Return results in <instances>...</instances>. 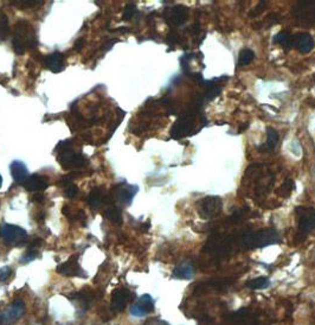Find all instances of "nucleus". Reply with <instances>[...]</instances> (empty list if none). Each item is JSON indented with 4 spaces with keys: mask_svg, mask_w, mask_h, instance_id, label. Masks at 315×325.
I'll use <instances>...</instances> for the list:
<instances>
[{
    "mask_svg": "<svg viewBox=\"0 0 315 325\" xmlns=\"http://www.w3.org/2000/svg\"><path fill=\"white\" fill-rule=\"evenodd\" d=\"M279 143V133L273 127H267V140L259 147L261 152H271Z\"/></svg>",
    "mask_w": 315,
    "mask_h": 325,
    "instance_id": "18",
    "label": "nucleus"
},
{
    "mask_svg": "<svg viewBox=\"0 0 315 325\" xmlns=\"http://www.w3.org/2000/svg\"><path fill=\"white\" fill-rule=\"evenodd\" d=\"M36 221H38L39 223H42L44 221V214H41L39 216H36Z\"/></svg>",
    "mask_w": 315,
    "mask_h": 325,
    "instance_id": "38",
    "label": "nucleus"
},
{
    "mask_svg": "<svg viewBox=\"0 0 315 325\" xmlns=\"http://www.w3.org/2000/svg\"><path fill=\"white\" fill-rule=\"evenodd\" d=\"M199 109V107L194 105L192 109L179 116V119L174 122L172 129H171V137L174 139H180L197 133L193 128L196 127L197 115H198Z\"/></svg>",
    "mask_w": 315,
    "mask_h": 325,
    "instance_id": "3",
    "label": "nucleus"
},
{
    "mask_svg": "<svg viewBox=\"0 0 315 325\" xmlns=\"http://www.w3.org/2000/svg\"><path fill=\"white\" fill-rule=\"evenodd\" d=\"M0 234H2V228H0Z\"/></svg>",
    "mask_w": 315,
    "mask_h": 325,
    "instance_id": "42",
    "label": "nucleus"
},
{
    "mask_svg": "<svg viewBox=\"0 0 315 325\" xmlns=\"http://www.w3.org/2000/svg\"><path fill=\"white\" fill-rule=\"evenodd\" d=\"M10 3H11V5L17 6L19 9H31L42 5L44 2H38V0H15V2Z\"/></svg>",
    "mask_w": 315,
    "mask_h": 325,
    "instance_id": "26",
    "label": "nucleus"
},
{
    "mask_svg": "<svg viewBox=\"0 0 315 325\" xmlns=\"http://www.w3.org/2000/svg\"><path fill=\"white\" fill-rule=\"evenodd\" d=\"M5 323V320H4V318H3L2 314H0V325H3Z\"/></svg>",
    "mask_w": 315,
    "mask_h": 325,
    "instance_id": "40",
    "label": "nucleus"
},
{
    "mask_svg": "<svg viewBox=\"0 0 315 325\" xmlns=\"http://www.w3.org/2000/svg\"><path fill=\"white\" fill-rule=\"evenodd\" d=\"M294 189H295V184L293 180L286 179L282 185L279 187V190H277V195L283 197V199H286V197L290 196V193L293 192Z\"/></svg>",
    "mask_w": 315,
    "mask_h": 325,
    "instance_id": "25",
    "label": "nucleus"
},
{
    "mask_svg": "<svg viewBox=\"0 0 315 325\" xmlns=\"http://www.w3.org/2000/svg\"><path fill=\"white\" fill-rule=\"evenodd\" d=\"M146 325H170L167 324L166 321H162V320H155V321H152V323H148Z\"/></svg>",
    "mask_w": 315,
    "mask_h": 325,
    "instance_id": "37",
    "label": "nucleus"
},
{
    "mask_svg": "<svg viewBox=\"0 0 315 325\" xmlns=\"http://www.w3.org/2000/svg\"><path fill=\"white\" fill-rule=\"evenodd\" d=\"M314 79H315V75H314Z\"/></svg>",
    "mask_w": 315,
    "mask_h": 325,
    "instance_id": "43",
    "label": "nucleus"
},
{
    "mask_svg": "<svg viewBox=\"0 0 315 325\" xmlns=\"http://www.w3.org/2000/svg\"><path fill=\"white\" fill-rule=\"evenodd\" d=\"M267 8V2H260L259 4L255 6V9H253V11L250 12V17H256L262 13L264 10Z\"/></svg>",
    "mask_w": 315,
    "mask_h": 325,
    "instance_id": "31",
    "label": "nucleus"
},
{
    "mask_svg": "<svg viewBox=\"0 0 315 325\" xmlns=\"http://www.w3.org/2000/svg\"><path fill=\"white\" fill-rule=\"evenodd\" d=\"M154 311V301L149 294H143L133 305L130 312L135 317H142Z\"/></svg>",
    "mask_w": 315,
    "mask_h": 325,
    "instance_id": "9",
    "label": "nucleus"
},
{
    "mask_svg": "<svg viewBox=\"0 0 315 325\" xmlns=\"http://www.w3.org/2000/svg\"><path fill=\"white\" fill-rule=\"evenodd\" d=\"M10 33L9 18L4 12L0 10V41H5Z\"/></svg>",
    "mask_w": 315,
    "mask_h": 325,
    "instance_id": "24",
    "label": "nucleus"
},
{
    "mask_svg": "<svg viewBox=\"0 0 315 325\" xmlns=\"http://www.w3.org/2000/svg\"><path fill=\"white\" fill-rule=\"evenodd\" d=\"M24 311H25V305L23 303V300L16 299L12 303L11 306H10L9 309L2 314V316L4 318L5 323H8V321L9 323H12V321L18 319V318H21L22 314L24 313Z\"/></svg>",
    "mask_w": 315,
    "mask_h": 325,
    "instance_id": "12",
    "label": "nucleus"
},
{
    "mask_svg": "<svg viewBox=\"0 0 315 325\" xmlns=\"http://www.w3.org/2000/svg\"><path fill=\"white\" fill-rule=\"evenodd\" d=\"M45 66L52 73H61L64 69V57L61 52H52L45 57Z\"/></svg>",
    "mask_w": 315,
    "mask_h": 325,
    "instance_id": "16",
    "label": "nucleus"
},
{
    "mask_svg": "<svg viewBox=\"0 0 315 325\" xmlns=\"http://www.w3.org/2000/svg\"><path fill=\"white\" fill-rule=\"evenodd\" d=\"M2 186H3V177L0 175V189H2Z\"/></svg>",
    "mask_w": 315,
    "mask_h": 325,
    "instance_id": "41",
    "label": "nucleus"
},
{
    "mask_svg": "<svg viewBox=\"0 0 315 325\" xmlns=\"http://www.w3.org/2000/svg\"><path fill=\"white\" fill-rule=\"evenodd\" d=\"M269 284H270V281H269V279H268V278L259 277V278H254V279L248 281L247 286L251 290H262V289H266V287L269 286Z\"/></svg>",
    "mask_w": 315,
    "mask_h": 325,
    "instance_id": "22",
    "label": "nucleus"
},
{
    "mask_svg": "<svg viewBox=\"0 0 315 325\" xmlns=\"http://www.w3.org/2000/svg\"><path fill=\"white\" fill-rule=\"evenodd\" d=\"M296 214L299 215V233L296 237L299 241H302L307 234L315 228V209L299 207Z\"/></svg>",
    "mask_w": 315,
    "mask_h": 325,
    "instance_id": "5",
    "label": "nucleus"
},
{
    "mask_svg": "<svg viewBox=\"0 0 315 325\" xmlns=\"http://www.w3.org/2000/svg\"><path fill=\"white\" fill-rule=\"evenodd\" d=\"M108 202H109V197L106 196L100 187H95V189H93L92 191H90L88 197H87V203H88V206L92 208L93 210L99 209L100 207L103 206L105 203H108Z\"/></svg>",
    "mask_w": 315,
    "mask_h": 325,
    "instance_id": "15",
    "label": "nucleus"
},
{
    "mask_svg": "<svg viewBox=\"0 0 315 325\" xmlns=\"http://www.w3.org/2000/svg\"><path fill=\"white\" fill-rule=\"evenodd\" d=\"M173 277L176 279H191L194 276V269L191 265H180V266L176 267L173 271Z\"/></svg>",
    "mask_w": 315,
    "mask_h": 325,
    "instance_id": "21",
    "label": "nucleus"
},
{
    "mask_svg": "<svg viewBox=\"0 0 315 325\" xmlns=\"http://www.w3.org/2000/svg\"><path fill=\"white\" fill-rule=\"evenodd\" d=\"M149 226H150L149 222H147L146 224H143V226H142V230H143V232H147V230H148Z\"/></svg>",
    "mask_w": 315,
    "mask_h": 325,
    "instance_id": "39",
    "label": "nucleus"
},
{
    "mask_svg": "<svg viewBox=\"0 0 315 325\" xmlns=\"http://www.w3.org/2000/svg\"><path fill=\"white\" fill-rule=\"evenodd\" d=\"M64 192H65V195L69 197V199H73V197H76L77 193H78V187H77V185H75V184L69 183V184H66Z\"/></svg>",
    "mask_w": 315,
    "mask_h": 325,
    "instance_id": "30",
    "label": "nucleus"
},
{
    "mask_svg": "<svg viewBox=\"0 0 315 325\" xmlns=\"http://www.w3.org/2000/svg\"><path fill=\"white\" fill-rule=\"evenodd\" d=\"M117 197H119V201L125 206H128V204L132 203L134 196L136 195L137 192V186L135 185H121L117 186Z\"/></svg>",
    "mask_w": 315,
    "mask_h": 325,
    "instance_id": "19",
    "label": "nucleus"
},
{
    "mask_svg": "<svg viewBox=\"0 0 315 325\" xmlns=\"http://www.w3.org/2000/svg\"><path fill=\"white\" fill-rule=\"evenodd\" d=\"M130 299V293L128 290L120 287L116 289L112 294V301H110V307L115 312H120V311L125 310V307L128 304Z\"/></svg>",
    "mask_w": 315,
    "mask_h": 325,
    "instance_id": "11",
    "label": "nucleus"
},
{
    "mask_svg": "<svg viewBox=\"0 0 315 325\" xmlns=\"http://www.w3.org/2000/svg\"><path fill=\"white\" fill-rule=\"evenodd\" d=\"M280 240V234L275 229H262L237 236V244L246 248H263L277 243Z\"/></svg>",
    "mask_w": 315,
    "mask_h": 325,
    "instance_id": "2",
    "label": "nucleus"
},
{
    "mask_svg": "<svg viewBox=\"0 0 315 325\" xmlns=\"http://www.w3.org/2000/svg\"><path fill=\"white\" fill-rule=\"evenodd\" d=\"M59 163L63 166V169H77V167L85 166L87 163V158L82 153H77L70 147H64L59 153Z\"/></svg>",
    "mask_w": 315,
    "mask_h": 325,
    "instance_id": "6",
    "label": "nucleus"
},
{
    "mask_svg": "<svg viewBox=\"0 0 315 325\" xmlns=\"http://www.w3.org/2000/svg\"><path fill=\"white\" fill-rule=\"evenodd\" d=\"M274 42L279 43V44L282 45L284 49L289 50L291 46L294 45V36L291 35L290 31L284 30V31H281L277 33V35H275Z\"/></svg>",
    "mask_w": 315,
    "mask_h": 325,
    "instance_id": "20",
    "label": "nucleus"
},
{
    "mask_svg": "<svg viewBox=\"0 0 315 325\" xmlns=\"http://www.w3.org/2000/svg\"><path fill=\"white\" fill-rule=\"evenodd\" d=\"M37 255H38V253H37V250L36 249H32V248H30V249L28 250V252H26L24 255L22 256V264H28V263H31V261H33L37 257Z\"/></svg>",
    "mask_w": 315,
    "mask_h": 325,
    "instance_id": "28",
    "label": "nucleus"
},
{
    "mask_svg": "<svg viewBox=\"0 0 315 325\" xmlns=\"http://www.w3.org/2000/svg\"><path fill=\"white\" fill-rule=\"evenodd\" d=\"M2 236L6 243L17 244L26 239V232L22 227L15 224H5L2 229Z\"/></svg>",
    "mask_w": 315,
    "mask_h": 325,
    "instance_id": "8",
    "label": "nucleus"
},
{
    "mask_svg": "<svg viewBox=\"0 0 315 325\" xmlns=\"http://www.w3.org/2000/svg\"><path fill=\"white\" fill-rule=\"evenodd\" d=\"M105 216L109 221H112L114 224H120L122 222V214L121 210L117 207H110L105 212Z\"/></svg>",
    "mask_w": 315,
    "mask_h": 325,
    "instance_id": "23",
    "label": "nucleus"
},
{
    "mask_svg": "<svg viewBox=\"0 0 315 325\" xmlns=\"http://www.w3.org/2000/svg\"><path fill=\"white\" fill-rule=\"evenodd\" d=\"M12 271H11V267L9 266H4L0 269V283H3V281H5L8 278L11 276Z\"/></svg>",
    "mask_w": 315,
    "mask_h": 325,
    "instance_id": "32",
    "label": "nucleus"
},
{
    "mask_svg": "<svg viewBox=\"0 0 315 325\" xmlns=\"http://www.w3.org/2000/svg\"><path fill=\"white\" fill-rule=\"evenodd\" d=\"M178 36H177V33L176 32H171L170 33V36H169V41L171 43H176L177 41H178Z\"/></svg>",
    "mask_w": 315,
    "mask_h": 325,
    "instance_id": "36",
    "label": "nucleus"
},
{
    "mask_svg": "<svg viewBox=\"0 0 315 325\" xmlns=\"http://www.w3.org/2000/svg\"><path fill=\"white\" fill-rule=\"evenodd\" d=\"M83 45H85V39L80 38L78 41H77L75 43V49L77 50V51H80V50H81L83 48Z\"/></svg>",
    "mask_w": 315,
    "mask_h": 325,
    "instance_id": "35",
    "label": "nucleus"
},
{
    "mask_svg": "<svg viewBox=\"0 0 315 325\" xmlns=\"http://www.w3.org/2000/svg\"><path fill=\"white\" fill-rule=\"evenodd\" d=\"M255 57V53L251 49H243L242 51L240 52L239 56V63L241 66H247L249 63L253 62Z\"/></svg>",
    "mask_w": 315,
    "mask_h": 325,
    "instance_id": "27",
    "label": "nucleus"
},
{
    "mask_svg": "<svg viewBox=\"0 0 315 325\" xmlns=\"http://www.w3.org/2000/svg\"><path fill=\"white\" fill-rule=\"evenodd\" d=\"M49 186V179L41 175H32L25 180L24 187L28 191L32 192H39V191L45 190Z\"/></svg>",
    "mask_w": 315,
    "mask_h": 325,
    "instance_id": "13",
    "label": "nucleus"
},
{
    "mask_svg": "<svg viewBox=\"0 0 315 325\" xmlns=\"http://www.w3.org/2000/svg\"><path fill=\"white\" fill-rule=\"evenodd\" d=\"M32 201L35 203H39V204H42V203H44L45 202V196L43 195L42 192H36L35 195H33L32 197Z\"/></svg>",
    "mask_w": 315,
    "mask_h": 325,
    "instance_id": "34",
    "label": "nucleus"
},
{
    "mask_svg": "<svg viewBox=\"0 0 315 325\" xmlns=\"http://www.w3.org/2000/svg\"><path fill=\"white\" fill-rule=\"evenodd\" d=\"M294 45L300 50V52L308 53L314 49V41L310 35L308 33H299L294 36Z\"/></svg>",
    "mask_w": 315,
    "mask_h": 325,
    "instance_id": "17",
    "label": "nucleus"
},
{
    "mask_svg": "<svg viewBox=\"0 0 315 325\" xmlns=\"http://www.w3.org/2000/svg\"><path fill=\"white\" fill-rule=\"evenodd\" d=\"M135 12H136V6L134 4H128L125 8V11H123L122 19L123 21H128V19H130L134 15H135Z\"/></svg>",
    "mask_w": 315,
    "mask_h": 325,
    "instance_id": "29",
    "label": "nucleus"
},
{
    "mask_svg": "<svg viewBox=\"0 0 315 325\" xmlns=\"http://www.w3.org/2000/svg\"><path fill=\"white\" fill-rule=\"evenodd\" d=\"M43 244V240L39 239V237H35V239H32L30 241L29 243V247L32 248V249H37V248H39Z\"/></svg>",
    "mask_w": 315,
    "mask_h": 325,
    "instance_id": "33",
    "label": "nucleus"
},
{
    "mask_svg": "<svg viewBox=\"0 0 315 325\" xmlns=\"http://www.w3.org/2000/svg\"><path fill=\"white\" fill-rule=\"evenodd\" d=\"M10 170H11V175L13 177V180L18 184H24L25 180L29 178V171L28 167L21 160H15L10 165Z\"/></svg>",
    "mask_w": 315,
    "mask_h": 325,
    "instance_id": "14",
    "label": "nucleus"
},
{
    "mask_svg": "<svg viewBox=\"0 0 315 325\" xmlns=\"http://www.w3.org/2000/svg\"><path fill=\"white\" fill-rule=\"evenodd\" d=\"M197 212L204 220H213L222 214L223 202L218 196H206L197 202Z\"/></svg>",
    "mask_w": 315,
    "mask_h": 325,
    "instance_id": "4",
    "label": "nucleus"
},
{
    "mask_svg": "<svg viewBox=\"0 0 315 325\" xmlns=\"http://www.w3.org/2000/svg\"><path fill=\"white\" fill-rule=\"evenodd\" d=\"M165 18L169 24L173 26H182L189 18V9L184 5L173 6L165 12Z\"/></svg>",
    "mask_w": 315,
    "mask_h": 325,
    "instance_id": "7",
    "label": "nucleus"
},
{
    "mask_svg": "<svg viewBox=\"0 0 315 325\" xmlns=\"http://www.w3.org/2000/svg\"><path fill=\"white\" fill-rule=\"evenodd\" d=\"M57 272L66 277H86V273L83 272L77 260V255L71 256L66 263L59 265L57 267Z\"/></svg>",
    "mask_w": 315,
    "mask_h": 325,
    "instance_id": "10",
    "label": "nucleus"
},
{
    "mask_svg": "<svg viewBox=\"0 0 315 325\" xmlns=\"http://www.w3.org/2000/svg\"><path fill=\"white\" fill-rule=\"evenodd\" d=\"M12 44L17 55H23L26 50L36 48L38 44L35 29L28 21H19L16 24Z\"/></svg>",
    "mask_w": 315,
    "mask_h": 325,
    "instance_id": "1",
    "label": "nucleus"
}]
</instances>
